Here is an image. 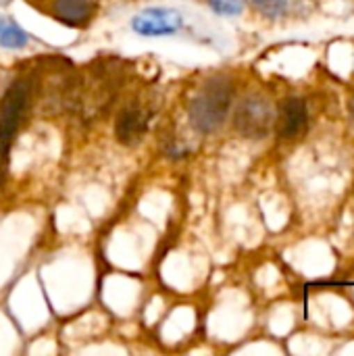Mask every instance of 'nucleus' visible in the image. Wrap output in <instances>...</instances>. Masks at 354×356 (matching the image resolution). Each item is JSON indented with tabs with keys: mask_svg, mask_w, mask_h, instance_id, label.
I'll return each instance as SVG.
<instances>
[{
	"mask_svg": "<svg viewBox=\"0 0 354 356\" xmlns=\"http://www.w3.org/2000/svg\"><path fill=\"white\" fill-rule=\"evenodd\" d=\"M234 86L227 77L215 75L198 90L188 106L190 123L200 134H213L219 129L232 108Z\"/></svg>",
	"mask_w": 354,
	"mask_h": 356,
	"instance_id": "obj_1",
	"label": "nucleus"
},
{
	"mask_svg": "<svg viewBox=\"0 0 354 356\" xmlns=\"http://www.w3.org/2000/svg\"><path fill=\"white\" fill-rule=\"evenodd\" d=\"M33 98V79L17 77L0 98V179L4 177L13 140L25 121Z\"/></svg>",
	"mask_w": 354,
	"mask_h": 356,
	"instance_id": "obj_2",
	"label": "nucleus"
},
{
	"mask_svg": "<svg viewBox=\"0 0 354 356\" xmlns=\"http://www.w3.org/2000/svg\"><path fill=\"white\" fill-rule=\"evenodd\" d=\"M275 123V111L271 102L263 96H246L234 113V127L238 134L250 140L265 138Z\"/></svg>",
	"mask_w": 354,
	"mask_h": 356,
	"instance_id": "obj_3",
	"label": "nucleus"
},
{
	"mask_svg": "<svg viewBox=\"0 0 354 356\" xmlns=\"http://www.w3.org/2000/svg\"><path fill=\"white\" fill-rule=\"evenodd\" d=\"M154 111L156 108L150 100H140V98L121 106V111L117 113V121H115V138L123 146L140 144Z\"/></svg>",
	"mask_w": 354,
	"mask_h": 356,
	"instance_id": "obj_4",
	"label": "nucleus"
},
{
	"mask_svg": "<svg viewBox=\"0 0 354 356\" xmlns=\"http://www.w3.org/2000/svg\"><path fill=\"white\" fill-rule=\"evenodd\" d=\"M184 27V17L175 8H146L131 19V29L144 38L175 35Z\"/></svg>",
	"mask_w": 354,
	"mask_h": 356,
	"instance_id": "obj_5",
	"label": "nucleus"
},
{
	"mask_svg": "<svg viewBox=\"0 0 354 356\" xmlns=\"http://www.w3.org/2000/svg\"><path fill=\"white\" fill-rule=\"evenodd\" d=\"M307 121H309V111H307L305 100L294 98V96L292 98H286L280 104L277 119H275L277 136L282 140H294V138H298L305 131Z\"/></svg>",
	"mask_w": 354,
	"mask_h": 356,
	"instance_id": "obj_6",
	"label": "nucleus"
},
{
	"mask_svg": "<svg viewBox=\"0 0 354 356\" xmlns=\"http://www.w3.org/2000/svg\"><path fill=\"white\" fill-rule=\"evenodd\" d=\"M50 15L67 27H86L96 15L94 0H52Z\"/></svg>",
	"mask_w": 354,
	"mask_h": 356,
	"instance_id": "obj_7",
	"label": "nucleus"
},
{
	"mask_svg": "<svg viewBox=\"0 0 354 356\" xmlns=\"http://www.w3.org/2000/svg\"><path fill=\"white\" fill-rule=\"evenodd\" d=\"M313 0H252V6L267 19H284L311 10Z\"/></svg>",
	"mask_w": 354,
	"mask_h": 356,
	"instance_id": "obj_8",
	"label": "nucleus"
},
{
	"mask_svg": "<svg viewBox=\"0 0 354 356\" xmlns=\"http://www.w3.org/2000/svg\"><path fill=\"white\" fill-rule=\"evenodd\" d=\"M29 44V35L23 27H19L13 21H4L0 31V46L8 50H21Z\"/></svg>",
	"mask_w": 354,
	"mask_h": 356,
	"instance_id": "obj_9",
	"label": "nucleus"
},
{
	"mask_svg": "<svg viewBox=\"0 0 354 356\" xmlns=\"http://www.w3.org/2000/svg\"><path fill=\"white\" fill-rule=\"evenodd\" d=\"M209 8L221 17H238L246 8V0H207Z\"/></svg>",
	"mask_w": 354,
	"mask_h": 356,
	"instance_id": "obj_10",
	"label": "nucleus"
},
{
	"mask_svg": "<svg viewBox=\"0 0 354 356\" xmlns=\"http://www.w3.org/2000/svg\"><path fill=\"white\" fill-rule=\"evenodd\" d=\"M351 113H353V117H354V96L351 98Z\"/></svg>",
	"mask_w": 354,
	"mask_h": 356,
	"instance_id": "obj_11",
	"label": "nucleus"
},
{
	"mask_svg": "<svg viewBox=\"0 0 354 356\" xmlns=\"http://www.w3.org/2000/svg\"><path fill=\"white\" fill-rule=\"evenodd\" d=\"M10 0H0V6H4V4H8Z\"/></svg>",
	"mask_w": 354,
	"mask_h": 356,
	"instance_id": "obj_12",
	"label": "nucleus"
},
{
	"mask_svg": "<svg viewBox=\"0 0 354 356\" xmlns=\"http://www.w3.org/2000/svg\"><path fill=\"white\" fill-rule=\"evenodd\" d=\"M2 25H4V21H2V19H0V31H2Z\"/></svg>",
	"mask_w": 354,
	"mask_h": 356,
	"instance_id": "obj_13",
	"label": "nucleus"
}]
</instances>
